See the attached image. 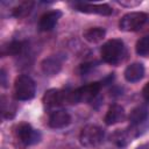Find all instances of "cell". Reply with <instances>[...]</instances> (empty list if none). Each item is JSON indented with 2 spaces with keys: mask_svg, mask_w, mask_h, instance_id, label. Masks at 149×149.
<instances>
[{
  "mask_svg": "<svg viewBox=\"0 0 149 149\" xmlns=\"http://www.w3.org/2000/svg\"><path fill=\"white\" fill-rule=\"evenodd\" d=\"M1 84H2V86L3 87H6V73H5V70L2 69L1 70Z\"/></svg>",
  "mask_w": 149,
  "mask_h": 149,
  "instance_id": "23",
  "label": "cell"
},
{
  "mask_svg": "<svg viewBox=\"0 0 149 149\" xmlns=\"http://www.w3.org/2000/svg\"><path fill=\"white\" fill-rule=\"evenodd\" d=\"M33 6H34V2H31V1H23V2L19 3L13 9V15L15 17H24V16H27L31 12Z\"/></svg>",
  "mask_w": 149,
  "mask_h": 149,
  "instance_id": "19",
  "label": "cell"
},
{
  "mask_svg": "<svg viewBox=\"0 0 149 149\" xmlns=\"http://www.w3.org/2000/svg\"><path fill=\"white\" fill-rule=\"evenodd\" d=\"M141 2H142L141 0H140V1H139V0H137V1H118L119 5L126 6V7H136V6H139Z\"/></svg>",
  "mask_w": 149,
  "mask_h": 149,
  "instance_id": "21",
  "label": "cell"
},
{
  "mask_svg": "<svg viewBox=\"0 0 149 149\" xmlns=\"http://www.w3.org/2000/svg\"><path fill=\"white\" fill-rule=\"evenodd\" d=\"M71 122V116L70 114L64 111V109H57L54 111L50 115H49V127L54 128V129H59V128H64L68 125H70Z\"/></svg>",
  "mask_w": 149,
  "mask_h": 149,
  "instance_id": "10",
  "label": "cell"
},
{
  "mask_svg": "<svg viewBox=\"0 0 149 149\" xmlns=\"http://www.w3.org/2000/svg\"><path fill=\"white\" fill-rule=\"evenodd\" d=\"M106 35V30L101 27H91L83 33L84 38L90 43H98L100 42Z\"/></svg>",
  "mask_w": 149,
  "mask_h": 149,
  "instance_id": "16",
  "label": "cell"
},
{
  "mask_svg": "<svg viewBox=\"0 0 149 149\" xmlns=\"http://www.w3.org/2000/svg\"><path fill=\"white\" fill-rule=\"evenodd\" d=\"M111 142L113 144H115L119 148H123L126 147L134 137L130 133V130L127 129H116L112 135H111Z\"/></svg>",
  "mask_w": 149,
  "mask_h": 149,
  "instance_id": "15",
  "label": "cell"
},
{
  "mask_svg": "<svg viewBox=\"0 0 149 149\" xmlns=\"http://www.w3.org/2000/svg\"><path fill=\"white\" fill-rule=\"evenodd\" d=\"M101 88V84L98 81L90 83L87 85L80 86L73 91H66V104H80L90 102L93 100Z\"/></svg>",
  "mask_w": 149,
  "mask_h": 149,
  "instance_id": "2",
  "label": "cell"
},
{
  "mask_svg": "<svg viewBox=\"0 0 149 149\" xmlns=\"http://www.w3.org/2000/svg\"><path fill=\"white\" fill-rule=\"evenodd\" d=\"M73 8L78 12L86 14H98L102 16H108L113 13V9L107 3H90V2H73Z\"/></svg>",
  "mask_w": 149,
  "mask_h": 149,
  "instance_id": "7",
  "label": "cell"
},
{
  "mask_svg": "<svg viewBox=\"0 0 149 149\" xmlns=\"http://www.w3.org/2000/svg\"><path fill=\"white\" fill-rule=\"evenodd\" d=\"M62 17V12L58 9L44 13L38 20V29L41 31H50L55 28L58 20Z\"/></svg>",
  "mask_w": 149,
  "mask_h": 149,
  "instance_id": "9",
  "label": "cell"
},
{
  "mask_svg": "<svg viewBox=\"0 0 149 149\" xmlns=\"http://www.w3.org/2000/svg\"><path fill=\"white\" fill-rule=\"evenodd\" d=\"M42 100H43L44 106L45 107H49V108L62 106L63 104L66 102V91L50 88V90H48L44 93Z\"/></svg>",
  "mask_w": 149,
  "mask_h": 149,
  "instance_id": "8",
  "label": "cell"
},
{
  "mask_svg": "<svg viewBox=\"0 0 149 149\" xmlns=\"http://www.w3.org/2000/svg\"><path fill=\"white\" fill-rule=\"evenodd\" d=\"M149 23V15L143 12H130L125 14L120 22L119 28L122 31H140Z\"/></svg>",
  "mask_w": 149,
  "mask_h": 149,
  "instance_id": "4",
  "label": "cell"
},
{
  "mask_svg": "<svg viewBox=\"0 0 149 149\" xmlns=\"http://www.w3.org/2000/svg\"><path fill=\"white\" fill-rule=\"evenodd\" d=\"M14 135L16 141L20 143L21 148L36 144L41 141L42 135L38 129H35L31 127V125L27 122L19 123L14 129Z\"/></svg>",
  "mask_w": 149,
  "mask_h": 149,
  "instance_id": "3",
  "label": "cell"
},
{
  "mask_svg": "<svg viewBox=\"0 0 149 149\" xmlns=\"http://www.w3.org/2000/svg\"><path fill=\"white\" fill-rule=\"evenodd\" d=\"M16 113V105L9 100V98L2 97L1 98V114L5 119H12L15 116Z\"/></svg>",
  "mask_w": 149,
  "mask_h": 149,
  "instance_id": "18",
  "label": "cell"
},
{
  "mask_svg": "<svg viewBox=\"0 0 149 149\" xmlns=\"http://www.w3.org/2000/svg\"><path fill=\"white\" fill-rule=\"evenodd\" d=\"M149 118V109L146 105H139L135 108L132 109V112L128 115V120L130 122V126H140L146 122H148Z\"/></svg>",
  "mask_w": 149,
  "mask_h": 149,
  "instance_id": "11",
  "label": "cell"
},
{
  "mask_svg": "<svg viewBox=\"0 0 149 149\" xmlns=\"http://www.w3.org/2000/svg\"><path fill=\"white\" fill-rule=\"evenodd\" d=\"M123 76H125V79L129 83H136L139 80H141L144 76V66L142 63H139V62H135V63H132L129 64L125 72H123Z\"/></svg>",
  "mask_w": 149,
  "mask_h": 149,
  "instance_id": "13",
  "label": "cell"
},
{
  "mask_svg": "<svg viewBox=\"0 0 149 149\" xmlns=\"http://www.w3.org/2000/svg\"><path fill=\"white\" fill-rule=\"evenodd\" d=\"M104 137H105L104 129L95 125L85 126L79 134V141L81 146L85 148H91V149L100 146L104 141Z\"/></svg>",
  "mask_w": 149,
  "mask_h": 149,
  "instance_id": "6",
  "label": "cell"
},
{
  "mask_svg": "<svg viewBox=\"0 0 149 149\" xmlns=\"http://www.w3.org/2000/svg\"><path fill=\"white\" fill-rule=\"evenodd\" d=\"M125 118H126V112H125L123 107L120 105H112L108 108L104 121L107 126H112V125L122 122L125 120Z\"/></svg>",
  "mask_w": 149,
  "mask_h": 149,
  "instance_id": "14",
  "label": "cell"
},
{
  "mask_svg": "<svg viewBox=\"0 0 149 149\" xmlns=\"http://www.w3.org/2000/svg\"><path fill=\"white\" fill-rule=\"evenodd\" d=\"M36 85L28 74H20L14 81V94L17 100H30L35 97Z\"/></svg>",
  "mask_w": 149,
  "mask_h": 149,
  "instance_id": "5",
  "label": "cell"
},
{
  "mask_svg": "<svg viewBox=\"0 0 149 149\" xmlns=\"http://www.w3.org/2000/svg\"><path fill=\"white\" fill-rule=\"evenodd\" d=\"M41 69L45 76H55L62 69V61L58 56H50L42 61Z\"/></svg>",
  "mask_w": 149,
  "mask_h": 149,
  "instance_id": "12",
  "label": "cell"
},
{
  "mask_svg": "<svg viewBox=\"0 0 149 149\" xmlns=\"http://www.w3.org/2000/svg\"><path fill=\"white\" fill-rule=\"evenodd\" d=\"M135 51L139 56H147L149 55V35L141 37L135 45Z\"/></svg>",
  "mask_w": 149,
  "mask_h": 149,
  "instance_id": "20",
  "label": "cell"
},
{
  "mask_svg": "<svg viewBox=\"0 0 149 149\" xmlns=\"http://www.w3.org/2000/svg\"><path fill=\"white\" fill-rule=\"evenodd\" d=\"M26 48V43L22 41H12L9 43H7L6 45L2 47L1 49V55L2 56H7V55H12V56H17L21 55L23 52Z\"/></svg>",
  "mask_w": 149,
  "mask_h": 149,
  "instance_id": "17",
  "label": "cell"
},
{
  "mask_svg": "<svg viewBox=\"0 0 149 149\" xmlns=\"http://www.w3.org/2000/svg\"><path fill=\"white\" fill-rule=\"evenodd\" d=\"M101 59L111 65H116L121 63L126 56V47L125 43L119 38L108 40L102 44L100 49Z\"/></svg>",
  "mask_w": 149,
  "mask_h": 149,
  "instance_id": "1",
  "label": "cell"
},
{
  "mask_svg": "<svg viewBox=\"0 0 149 149\" xmlns=\"http://www.w3.org/2000/svg\"><path fill=\"white\" fill-rule=\"evenodd\" d=\"M136 149H149V143H143V144L139 146Z\"/></svg>",
  "mask_w": 149,
  "mask_h": 149,
  "instance_id": "24",
  "label": "cell"
},
{
  "mask_svg": "<svg viewBox=\"0 0 149 149\" xmlns=\"http://www.w3.org/2000/svg\"><path fill=\"white\" fill-rule=\"evenodd\" d=\"M142 97H143V99L146 100V101H148L149 102V81L144 85V87L142 88Z\"/></svg>",
  "mask_w": 149,
  "mask_h": 149,
  "instance_id": "22",
  "label": "cell"
}]
</instances>
